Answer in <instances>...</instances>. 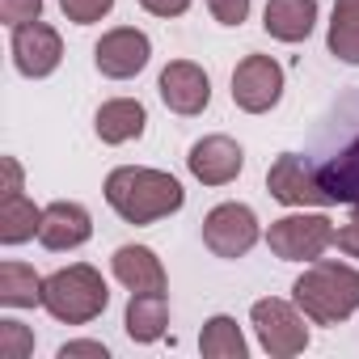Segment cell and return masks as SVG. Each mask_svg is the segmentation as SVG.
Segmentation results:
<instances>
[{"mask_svg":"<svg viewBox=\"0 0 359 359\" xmlns=\"http://www.w3.org/2000/svg\"><path fill=\"white\" fill-rule=\"evenodd\" d=\"M144 127H148V110H144V102H135V97H110V102H102L97 114H93V131H97L102 144L140 140Z\"/></svg>","mask_w":359,"mask_h":359,"instance_id":"2e32d148","label":"cell"},{"mask_svg":"<svg viewBox=\"0 0 359 359\" xmlns=\"http://www.w3.org/2000/svg\"><path fill=\"white\" fill-rule=\"evenodd\" d=\"M283 97V68L271 55H245L233 68V102L245 114H266Z\"/></svg>","mask_w":359,"mask_h":359,"instance_id":"30bf717a","label":"cell"},{"mask_svg":"<svg viewBox=\"0 0 359 359\" xmlns=\"http://www.w3.org/2000/svg\"><path fill=\"white\" fill-rule=\"evenodd\" d=\"M199 351H203L208 359H245V355H250L245 334L237 330V321H233L229 313H216V317L203 325V334H199Z\"/></svg>","mask_w":359,"mask_h":359,"instance_id":"7402d4cb","label":"cell"},{"mask_svg":"<svg viewBox=\"0 0 359 359\" xmlns=\"http://www.w3.org/2000/svg\"><path fill=\"white\" fill-rule=\"evenodd\" d=\"M250 5L254 0H208V9H212V18L220 26H241L250 18Z\"/></svg>","mask_w":359,"mask_h":359,"instance_id":"484cf974","label":"cell"},{"mask_svg":"<svg viewBox=\"0 0 359 359\" xmlns=\"http://www.w3.org/2000/svg\"><path fill=\"white\" fill-rule=\"evenodd\" d=\"M0 304L5 309L43 304V275L26 262H0Z\"/></svg>","mask_w":359,"mask_h":359,"instance_id":"ffe728a7","label":"cell"},{"mask_svg":"<svg viewBox=\"0 0 359 359\" xmlns=\"http://www.w3.org/2000/svg\"><path fill=\"white\" fill-rule=\"evenodd\" d=\"M156 93H161V102H165L173 114L195 118V114H203L208 102H212V76H208L199 64H191V60H169V64L161 68V76H156Z\"/></svg>","mask_w":359,"mask_h":359,"instance_id":"8fae6325","label":"cell"},{"mask_svg":"<svg viewBox=\"0 0 359 359\" xmlns=\"http://www.w3.org/2000/svg\"><path fill=\"white\" fill-rule=\"evenodd\" d=\"M334 220L325 212H300V216H283L266 229V245L279 262H317L330 245H334Z\"/></svg>","mask_w":359,"mask_h":359,"instance_id":"5b68a950","label":"cell"},{"mask_svg":"<svg viewBox=\"0 0 359 359\" xmlns=\"http://www.w3.org/2000/svg\"><path fill=\"white\" fill-rule=\"evenodd\" d=\"M262 237V224L250 203H220L203 216V245L216 258H245Z\"/></svg>","mask_w":359,"mask_h":359,"instance_id":"52a82bcc","label":"cell"},{"mask_svg":"<svg viewBox=\"0 0 359 359\" xmlns=\"http://www.w3.org/2000/svg\"><path fill=\"white\" fill-rule=\"evenodd\" d=\"M292 300L313 325H342L346 317L359 313V271L346 262H325L317 258L296 283Z\"/></svg>","mask_w":359,"mask_h":359,"instance_id":"3957f363","label":"cell"},{"mask_svg":"<svg viewBox=\"0 0 359 359\" xmlns=\"http://www.w3.org/2000/svg\"><path fill=\"white\" fill-rule=\"evenodd\" d=\"M148 60H152V43L135 26H114L93 47V64L106 81H131L148 68Z\"/></svg>","mask_w":359,"mask_h":359,"instance_id":"9c48e42d","label":"cell"},{"mask_svg":"<svg viewBox=\"0 0 359 359\" xmlns=\"http://www.w3.org/2000/svg\"><path fill=\"white\" fill-rule=\"evenodd\" d=\"M13 64L22 76L30 81H43L51 76L60 64H64V39L47 26V22H26V26H13Z\"/></svg>","mask_w":359,"mask_h":359,"instance_id":"7c38bea8","label":"cell"},{"mask_svg":"<svg viewBox=\"0 0 359 359\" xmlns=\"http://www.w3.org/2000/svg\"><path fill=\"white\" fill-rule=\"evenodd\" d=\"M123 330H127L131 342L165 338V330H169V300H165V292H131Z\"/></svg>","mask_w":359,"mask_h":359,"instance_id":"ac0fdd59","label":"cell"},{"mask_svg":"<svg viewBox=\"0 0 359 359\" xmlns=\"http://www.w3.org/2000/svg\"><path fill=\"white\" fill-rule=\"evenodd\" d=\"M106 203L127 220V224H156L173 212H182L187 191L173 173L148 169V165H118L106 173Z\"/></svg>","mask_w":359,"mask_h":359,"instance_id":"7a4b0ae2","label":"cell"},{"mask_svg":"<svg viewBox=\"0 0 359 359\" xmlns=\"http://www.w3.org/2000/svg\"><path fill=\"white\" fill-rule=\"evenodd\" d=\"M330 55L342 64H359V0H334L330 18Z\"/></svg>","mask_w":359,"mask_h":359,"instance_id":"44dd1931","label":"cell"},{"mask_svg":"<svg viewBox=\"0 0 359 359\" xmlns=\"http://www.w3.org/2000/svg\"><path fill=\"white\" fill-rule=\"evenodd\" d=\"M106 304H110V287L102 271L89 262L60 266L55 275L43 279V309L64 325H89L93 317L106 313Z\"/></svg>","mask_w":359,"mask_h":359,"instance_id":"277c9868","label":"cell"},{"mask_svg":"<svg viewBox=\"0 0 359 359\" xmlns=\"http://www.w3.org/2000/svg\"><path fill=\"white\" fill-rule=\"evenodd\" d=\"M250 321H254V334L262 342V351L271 359H292L309 346V317L300 313V304L292 300H279V296H266V300H254L250 309Z\"/></svg>","mask_w":359,"mask_h":359,"instance_id":"8992f818","label":"cell"},{"mask_svg":"<svg viewBox=\"0 0 359 359\" xmlns=\"http://www.w3.org/2000/svg\"><path fill=\"white\" fill-rule=\"evenodd\" d=\"M110 271L127 292H165L169 287L165 266L148 245H118L110 258Z\"/></svg>","mask_w":359,"mask_h":359,"instance_id":"9a60e30c","label":"cell"},{"mask_svg":"<svg viewBox=\"0 0 359 359\" xmlns=\"http://www.w3.org/2000/svg\"><path fill=\"white\" fill-rule=\"evenodd\" d=\"M39 18H43V0H0V22L9 30L26 26V22H39Z\"/></svg>","mask_w":359,"mask_h":359,"instance_id":"d4e9b609","label":"cell"},{"mask_svg":"<svg viewBox=\"0 0 359 359\" xmlns=\"http://www.w3.org/2000/svg\"><path fill=\"white\" fill-rule=\"evenodd\" d=\"M262 26L279 43H304L317 26V0H266Z\"/></svg>","mask_w":359,"mask_h":359,"instance_id":"e0dca14e","label":"cell"},{"mask_svg":"<svg viewBox=\"0 0 359 359\" xmlns=\"http://www.w3.org/2000/svg\"><path fill=\"white\" fill-rule=\"evenodd\" d=\"M304 156H309L313 177L334 203L359 208V89L330 106Z\"/></svg>","mask_w":359,"mask_h":359,"instance_id":"6da1fadb","label":"cell"},{"mask_svg":"<svg viewBox=\"0 0 359 359\" xmlns=\"http://www.w3.org/2000/svg\"><path fill=\"white\" fill-rule=\"evenodd\" d=\"M140 9L152 18H182L191 9V0H140Z\"/></svg>","mask_w":359,"mask_h":359,"instance_id":"4316f807","label":"cell"},{"mask_svg":"<svg viewBox=\"0 0 359 359\" xmlns=\"http://www.w3.org/2000/svg\"><path fill=\"white\" fill-rule=\"evenodd\" d=\"M334 245L346 254V258H355L359 262V220H351V224H342L338 233H334Z\"/></svg>","mask_w":359,"mask_h":359,"instance_id":"f1b7e54d","label":"cell"},{"mask_svg":"<svg viewBox=\"0 0 359 359\" xmlns=\"http://www.w3.org/2000/svg\"><path fill=\"white\" fill-rule=\"evenodd\" d=\"M266 191L283 208H334V199L321 191V182L309 169V156H300V152L275 156V165L266 169Z\"/></svg>","mask_w":359,"mask_h":359,"instance_id":"ba28073f","label":"cell"},{"mask_svg":"<svg viewBox=\"0 0 359 359\" xmlns=\"http://www.w3.org/2000/svg\"><path fill=\"white\" fill-rule=\"evenodd\" d=\"M187 169L195 173V182L203 187H229L237 182V173L245 169V152L233 135H203L187 152Z\"/></svg>","mask_w":359,"mask_h":359,"instance_id":"4fadbf2b","label":"cell"},{"mask_svg":"<svg viewBox=\"0 0 359 359\" xmlns=\"http://www.w3.org/2000/svg\"><path fill=\"white\" fill-rule=\"evenodd\" d=\"M93 237V216L72 203V199H55L43 208V229H39V241L51 250V254H64V250H81L85 241Z\"/></svg>","mask_w":359,"mask_h":359,"instance_id":"5bb4252c","label":"cell"},{"mask_svg":"<svg viewBox=\"0 0 359 359\" xmlns=\"http://www.w3.org/2000/svg\"><path fill=\"white\" fill-rule=\"evenodd\" d=\"M34 351V334L22 321H0V359H26Z\"/></svg>","mask_w":359,"mask_h":359,"instance_id":"603a6c76","label":"cell"},{"mask_svg":"<svg viewBox=\"0 0 359 359\" xmlns=\"http://www.w3.org/2000/svg\"><path fill=\"white\" fill-rule=\"evenodd\" d=\"M81 355L106 359L110 351H106V342H89V338H81V342H64V346H60V359H81Z\"/></svg>","mask_w":359,"mask_h":359,"instance_id":"83f0119b","label":"cell"},{"mask_svg":"<svg viewBox=\"0 0 359 359\" xmlns=\"http://www.w3.org/2000/svg\"><path fill=\"white\" fill-rule=\"evenodd\" d=\"M0 169H5V195L0 199L22 195V165H18V156H0Z\"/></svg>","mask_w":359,"mask_h":359,"instance_id":"f546056e","label":"cell"},{"mask_svg":"<svg viewBox=\"0 0 359 359\" xmlns=\"http://www.w3.org/2000/svg\"><path fill=\"white\" fill-rule=\"evenodd\" d=\"M43 229V208H34L26 195L0 199V245H26Z\"/></svg>","mask_w":359,"mask_h":359,"instance_id":"d6986e66","label":"cell"},{"mask_svg":"<svg viewBox=\"0 0 359 359\" xmlns=\"http://www.w3.org/2000/svg\"><path fill=\"white\" fill-rule=\"evenodd\" d=\"M60 9L72 26H93L114 9V0H60Z\"/></svg>","mask_w":359,"mask_h":359,"instance_id":"cb8c5ba5","label":"cell"}]
</instances>
